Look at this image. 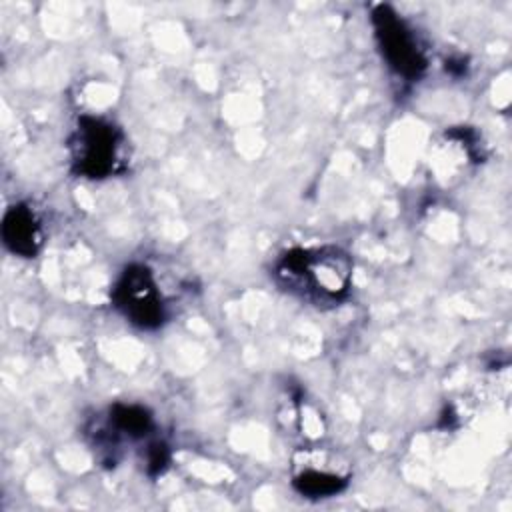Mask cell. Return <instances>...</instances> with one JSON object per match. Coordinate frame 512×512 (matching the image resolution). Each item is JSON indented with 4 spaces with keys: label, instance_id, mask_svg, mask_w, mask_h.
Listing matches in <instances>:
<instances>
[{
    "label": "cell",
    "instance_id": "obj_1",
    "mask_svg": "<svg viewBox=\"0 0 512 512\" xmlns=\"http://www.w3.org/2000/svg\"><path fill=\"white\" fill-rule=\"evenodd\" d=\"M276 282L316 306L338 304L352 284V258L336 248H294L280 256L274 266Z\"/></svg>",
    "mask_w": 512,
    "mask_h": 512
},
{
    "label": "cell",
    "instance_id": "obj_2",
    "mask_svg": "<svg viewBox=\"0 0 512 512\" xmlns=\"http://www.w3.org/2000/svg\"><path fill=\"white\" fill-rule=\"evenodd\" d=\"M124 136L110 120L80 116L68 140L70 164L78 176L102 180L116 174L122 166Z\"/></svg>",
    "mask_w": 512,
    "mask_h": 512
},
{
    "label": "cell",
    "instance_id": "obj_3",
    "mask_svg": "<svg viewBox=\"0 0 512 512\" xmlns=\"http://www.w3.org/2000/svg\"><path fill=\"white\" fill-rule=\"evenodd\" d=\"M370 20L388 68L406 80L420 78L428 66V58L416 32L388 4L374 6Z\"/></svg>",
    "mask_w": 512,
    "mask_h": 512
},
{
    "label": "cell",
    "instance_id": "obj_4",
    "mask_svg": "<svg viewBox=\"0 0 512 512\" xmlns=\"http://www.w3.org/2000/svg\"><path fill=\"white\" fill-rule=\"evenodd\" d=\"M112 302L118 312L142 330H156L166 320V304L152 270L144 264H130L122 270L112 288Z\"/></svg>",
    "mask_w": 512,
    "mask_h": 512
},
{
    "label": "cell",
    "instance_id": "obj_5",
    "mask_svg": "<svg viewBox=\"0 0 512 512\" xmlns=\"http://www.w3.org/2000/svg\"><path fill=\"white\" fill-rule=\"evenodd\" d=\"M4 246L22 258H34L42 246V226L36 212L28 204H14L2 220Z\"/></svg>",
    "mask_w": 512,
    "mask_h": 512
},
{
    "label": "cell",
    "instance_id": "obj_6",
    "mask_svg": "<svg viewBox=\"0 0 512 512\" xmlns=\"http://www.w3.org/2000/svg\"><path fill=\"white\" fill-rule=\"evenodd\" d=\"M294 488L308 498H326L336 496L342 492L348 484V476H342L338 472H328L320 468H302L294 474L292 480Z\"/></svg>",
    "mask_w": 512,
    "mask_h": 512
},
{
    "label": "cell",
    "instance_id": "obj_7",
    "mask_svg": "<svg viewBox=\"0 0 512 512\" xmlns=\"http://www.w3.org/2000/svg\"><path fill=\"white\" fill-rule=\"evenodd\" d=\"M110 428L116 434H124L126 438L140 440L152 432L154 420L144 406L114 404L110 408Z\"/></svg>",
    "mask_w": 512,
    "mask_h": 512
},
{
    "label": "cell",
    "instance_id": "obj_8",
    "mask_svg": "<svg viewBox=\"0 0 512 512\" xmlns=\"http://www.w3.org/2000/svg\"><path fill=\"white\" fill-rule=\"evenodd\" d=\"M168 460H170V452L164 442L154 440L146 446V472L150 476L162 474L164 468L168 466Z\"/></svg>",
    "mask_w": 512,
    "mask_h": 512
}]
</instances>
